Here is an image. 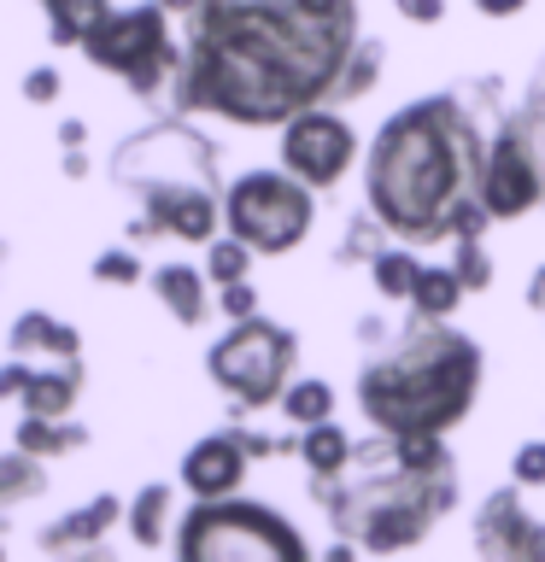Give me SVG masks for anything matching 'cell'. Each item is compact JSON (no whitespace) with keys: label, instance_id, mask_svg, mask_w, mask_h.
I'll list each match as a JSON object with an SVG mask.
<instances>
[{"label":"cell","instance_id":"cell-12","mask_svg":"<svg viewBox=\"0 0 545 562\" xmlns=\"http://www.w3.org/2000/svg\"><path fill=\"white\" fill-rule=\"evenodd\" d=\"M469 539L481 562H545V521L527 516L522 486H492L469 521Z\"/></svg>","mask_w":545,"mask_h":562},{"label":"cell","instance_id":"cell-20","mask_svg":"<svg viewBox=\"0 0 545 562\" xmlns=\"http://www.w3.org/2000/svg\"><path fill=\"white\" fill-rule=\"evenodd\" d=\"M88 439L94 434H88L82 422H42V416H18L12 422V446L42 457V463H59V457H70V451H88Z\"/></svg>","mask_w":545,"mask_h":562},{"label":"cell","instance_id":"cell-5","mask_svg":"<svg viewBox=\"0 0 545 562\" xmlns=\"http://www.w3.org/2000/svg\"><path fill=\"white\" fill-rule=\"evenodd\" d=\"M112 182L135 200L130 240H188V246L218 240V223H223L218 147L193 123L165 117L130 140H118Z\"/></svg>","mask_w":545,"mask_h":562},{"label":"cell","instance_id":"cell-6","mask_svg":"<svg viewBox=\"0 0 545 562\" xmlns=\"http://www.w3.org/2000/svg\"><path fill=\"white\" fill-rule=\"evenodd\" d=\"M170 562H316L293 516L264 498L188 504L170 539Z\"/></svg>","mask_w":545,"mask_h":562},{"label":"cell","instance_id":"cell-22","mask_svg":"<svg viewBox=\"0 0 545 562\" xmlns=\"http://www.w3.org/2000/svg\"><path fill=\"white\" fill-rule=\"evenodd\" d=\"M334 404H341V393H334L323 375H293L276 411L293 434H305V428H316V422H334Z\"/></svg>","mask_w":545,"mask_h":562},{"label":"cell","instance_id":"cell-13","mask_svg":"<svg viewBox=\"0 0 545 562\" xmlns=\"http://www.w3.org/2000/svg\"><path fill=\"white\" fill-rule=\"evenodd\" d=\"M88 386L82 358L70 363H35V358H7L0 363V404H18V416H42V422H65L77 411Z\"/></svg>","mask_w":545,"mask_h":562},{"label":"cell","instance_id":"cell-23","mask_svg":"<svg viewBox=\"0 0 545 562\" xmlns=\"http://www.w3.org/2000/svg\"><path fill=\"white\" fill-rule=\"evenodd\" d=\"M464 299L469 293H464V281L452 276V263H422L416 293H411V316H416V323H452Z\"/></svg>","mask_w":545,"mask_h":562},{"label":"cell","instance_id":"cell-9","mask_svg":"<svg viewBox=\"0 0 545 562\" xmlns=\"http://www.w3.org/2000/svg\"><path fill=\"white\" fill-rule=\"evenodd\" d=\"M82 53H88V65L118 77L135 100H158L176 82V65H182V42H170V12L158 0L112 7V18L94 30V42Z\"/></svg>","mask_w":545,"mask_h":562},{"label":"cell","instance_id":"cell-39","mask_svg":"<svg viewBox=\"0 0 545 562\" xmlns=\"http://www.w3.org/2000/svg\"><path fill=\"white\" fill-rule=\"evenodd\" d=\"M59 140H65V153H82V140H88V123H59Z\"/></svg>","mask_w":545,"mask_h":562},{"label":"cell","instance_id":"cell-1","mask_svg":"<svg viewBox=\"0 0 545 562\" xmlns=\"http://www.w3.org/2000/svg\"><path fill=\"white\" fill-rule=\"evenodd\" d=\"M358 42V0H211L188 18L170 100L241 130H288L341 100Z\"/></svg>","mask_w":545,"mask_h":562},{"label":"cell","instance_id":"cell-14","mask_svg":"<svg viewBox=\"0 0 545 562\" xmlns=\"http://www.w3.org/2000/svg\"><path fill=\"white\" fill-rule=\"evenodd\" d=\"M246 474H253L246 446L235 439V428H218V434H200L182 451V463H176V486H182L193 504H218V498H241Z\"/></svg>","mask_w":545,"mask_h":562},{"label":"cell","instance_id":"cell-10","mask_svg":"<svg viewBox=\"0 0 545 562\" xmlns=\"http://www.w3.org/2000/svg\"><path fill=\"white\" fill-rule=\"evenodd\" d=\"M358 165V130L334 112V105H316V112H299L288 130H281V170L293 182L316 188H334L341 176Z\"/></svg>","mask_w":545,"mask_h":562},{"label":"cell","instance_id":"cell-19","mask_svg":"<svg viewBox=\"0 0 545 562\" xmlns=\"http://www.w3.org/2000/svg\"><path fill=\"white\" fill-rule=\"evenodd\" d=\"M47 492H53V463H42V457H30L18 446L0 451V516H12V509L47 498Z\"/></svg>","mask_w":545,"mask_h":562},{"label":"cell","instance_id":"cell-31","mask_svg":"<svg viewBox=\"0 0 545 562\" xmlns=\"http://www.w3.org/2000/svg\"><path fill=\"white\" fill-rule=\"evenodd\" d=\"M387 246H393V235L376 223V217H352L346 223V246H341V263H352V258H364V263H376Z\"/></svg>","mask_w":545,"mask_h":562},{"label":"cell","instance_id":"cell-8","mask_svg":"<svg viewBox=\"0 0 545 562\" xmlns=\"http://www.w3.org/2000/svg\"><path fill=\"white\" fill-rule=\"evenodd\" d=\"M316 223V193L288 170H246L223 188V235H235L253 258H288Z\"/></svg>","mask_w":545,"mask_h":562},{"label":"cell","instance_id":"cell-25","mask_svg":"<svg viewBox=\"0 0 545 562\" xmlns=\"http://www.w3.org/2000/svg\"><path fill=\"white\" fill-rule=\"evenodd\" d=\"M416 276H422V258H416V246H387V252L369 263V281H376V293H381V305H411V293H416Z\"/></svg>","mask_w":545,"mask_h":562},{"label":"cell","instance_id":"cell-16","mask_svg":"<svg viewBox=\"0 0 545 562\" xmlns=\"http://www.w3.org/2000/svg\"><path fill=\"white\" fill-rule=\"evenodd\" d=\"M153 299L170 311L176 328H205L211 311H218V288L205 281L200 263H158V270L147 276Z\"/></svg>","mask_w":545,"mask_h":562},{"label":"cell","instance_id":"cell-3","mask_svg":"<svg viewBox=\"0 0 545 562\" xmlns=\"http://www.w3.org/2000/svg\"><path fill=\"white\" fill-rule=\"evenodd\" d=\"M329 533L352 539L364 557H404L457 509V457L446 439H393L369 434L352 446L346 469L305 481Z\"/></svg>","mask_w":545,"mask_h":562},{"label":"cell","instance_id":"cell-29","mask_svg":"<svg viewBox=\"0 0 545 562\" xmlns=\"http://www.w3.org/2000/svg\"><path fill=\"white\" fill-rule=\"evenodd\" d=\"M88 276H94L100 288H135L147 270H141L135 246H105V252H94V263H88Z\"/></svg>","mask_w":545,"mask_h":562},{"label":"cell","instance_id":"cell-28","mask_svg":"<svg viewBox=\"0 0 545 562\" xmlns=\"http://www.w3.org/2000/svg\"><path fill=\"white\" fill-rule=\"evenodd\" d=\"M452 276L464 281V293H487L492 288V258H487V246L481 240H452Z\"/></svg>","mask_w":545,"mask_h":562},{"label":"cell","instance_id":"cell-17","mask_svg":"<svg viewBox=\"0 0 545 562\" xmlns=\"http://www.w3.org/2000/svg\"><path fill=\"white\" fill-rule=\"evenodd\" d=\"M176 521H182V486L170 481L135 486V498L123 504V533H130L135 551H165L176 539Z\"/></svg>","mask_w":545,"mask_h":562},{"label":"cell","instance_id":"cell-44","mask_svg":"<svg viewBox=\"0 0 545 562\" xmlns=\"http://www.w3.org/2000/svg\"><path fill=\"white\" fill-rule=\"evenodd\" d=\"M0 562H7V516H0Z\"/></svg>","mask_w":545,"mask_h":562},{"label":"cell","instance_id":"cell-26","mask_svg":"<svg viewBox=\"0 0 545 562\" xmlns=\"http://www.w3.org/2000/svg\"><path fill=\"white\" fill-rule=\"evenodd\" d=\"M510 117L522 123L527 147H534V165H540V188H545V59L534 65V77H527V88H522V100H516Z\"/></svg>","mask_w":545,"mask_h":562},{"label":"cell","instance_id":"cell-2","mask_svg":"<svg viewBox=\"0 0 545 562\" xmlns=\"http://www.w3.org/2000/svg\"><path fill=\"white\" fill-rule=\"evenodd\" d=\"M487 130L475 123L457 88L422 94L399 105L376 130L364 153V205L399 246H440V240H481V170H487Z\"/></svg>","mask_w":545,"mask_h":562},{"label":"cell","instance_id":"cell-41","mask_svg":"<svg viewBox=\"0 0 545 562\" xmlns=\"http://www.w3.org/2000/svg\"><path fill=\"white\" fill-rule=\"evenodd\" d=\"M352 334H358V340H364V346H376V340H381V334H387V323H381V316H364V323H358V328H352Z\"/></svg>","mask_w":545,"mask_h":562},{"label":"cell","instance_id":"cell-4","mask_svg":"<svg viewBox=\"0 0 545 562\" xmlns=\"http://www.w3.org/2000/svg\"><path fill=\"white\" fill-rule=\"evenodd\" d=\"M481 381H487V351L475 334L411 316V328H399L393 346L358 369L352 398H358L369 434L452 439L481 398Z\"/></svg>","mask_w":545,"mask_h":562},{"label":"cell","instance_id":"cell-27","mask_svg":"<svg viewBox=\"0 0 545 562\" xmlns=\"http://www.w3.org/2000/svg\"><path fill=\"white\" fill-rule=\"evenodd\" d=\"M200 270H205L211 288H229V281H246V276H253V252H246L235 235H218V240L205 246V263H200Z\"/></svg>","mask_w":545,"mask_h":562},{"label":"cell","instance_id":"cell-21","mask_svg":"<svg viewBox=\"0 0 545 562\" xmlns=\"http://www.w3.org/2000/svg\"><path fill=\"white\" fill-rule=\"evenodd\" d=\"M53 47H88L94 30L112 18V0H42Z\"/></svg>","mask_w":545,"mask_h":562},{"label":"cell","instance_id":"cell-18","mask_svg":"<svg viewBox=\"0 0 545 562\" xmlns=\"http://www.w3.org/2000/svg\"><path fill=\"white\" fill-rule=\"evenodd\" d=\"M7 351L12 358H35V363H70L82 358V328H70L65 316L53 311H18L7 328Z\"/></svg>","mask_w":545,"mask_h":562},{"label":"cell","instance_id":"cell-15","mask_svg":"<svg viewBox=\"0 0 545 562\" xmlns=\"http://www.w3.org/2000/svg\"><path fill=\"white\" fill-rule=\"evenodd\" d=\"M123 504H130V498H118V492H94L88 504L65 509V516H53L47 527H35V551H42V557H59V551H77V544H100V539L123 521Z\"/></svg>","mask_w":545,"mask_h":562},{"label":"cell","instance_id":"cell-11","mask_svg":"<svg viewBox=\"0 0 545 562\" xmlns=\"http://www.w3.org/2000/svg\"><path fill=\"white\" fill-rule=\"evenodd\" d=\"M481 205L492 223H516L527 211L545 205V188H540V165H534V147H527L522 123L516 117H499V130L487 140V170H481Z\"/></svg>","mask_w":545,"mask_h":562},{"label":"cell","instance_id":"cell-24","mask_svg":"<svg viewBox=\"0 0 545 562\" xmlns=\"http://www.w3.org/2000/svg\"><path fill=\"white\" fill-rule=\"evenodd\" d=\"M352 446H358V439H352L341 422H316V428H305V434H299V463H305V481H329V474H341Z\"/></svg>","mask_w":545,"mask_h":562},{"label":"cell","instance_id":"cell-32","mask_svg":"<svg viewBox=\"0 0 545 562\" xmlns=\"http://www.w3.org/2000/svg\"><path fill=\"white\" fill-rule=\"evenodd\" d=\"M510 486H522V492L545 486V439H522V446L510 451Z\"/></svg>","mask_w":545,"mask_h":562},{"label":"cell","instance_id":"cell-33","mask_svg":"<svg viewBox=\"0 0 545 562\" xmlns=\"http://www.w3.org/2000/svg\"><path fill=\"white\" fill-rule=\"evenodd\" d=\"M218 316L223 323H253V316H264L253 281H229V288H218Z\"/></svg>","mask_w":545,"mask_h":562},{"label":"cell","instance_id":"cell-35","mask_svg":"<svg viewBox=\"0 0 545 562\" xmlns=\"http://www.w3.org/2000/svg\"><path fill=\"white\" fill-rule=\"evenodd\" d=\"M393 12L404 18V24H440V18H446V0H393Z\"/></svg>","mask_w":545,"mask_h":562},{"label":"cell","instance_id":"cell-37","mask_svg":"<svg viewBox=\"0 0 545 562\" xmlns=\"http://www.w3.org/2000/svg\"><path fill=\"white\" fill-rule=\"evenodd\" d=\"M522 305L534 311V316H545V263H540L534 276H527V293H522Z\"/></svg>","mask_w":545,"mask_h":562},{"label":"cell","instance_id":"cell-34","mask_svg":"<svg viewBox=\"0 0 545 562\" xmlns=\"http://www.w3.org/2000/svg\"><path fill=\"white\" fill-rule=\"evenodd\" d=\"M59 88H65L59 65H35V70H24V100H30V105H53V100H59Z\"/></svg>","mask_w":545,"mask_h":562},{"label":"cell","instance_id":"cell-38","mask_svg":"<svg viewBox=\"0 0 545 562\" xmlns=\"http://www.w3.org/2000/svg\"><path fill=\"white\" fill-rule=\"evenodd\" d=\"M475 12L481 18H516V12H527V0H475Z\"/></svg>","mask_w":545,"mask_h":562},{"label":"cell","instance_id":"cell-7","mask_svg":"<svg viewBox=\"0 0 545 562\" xmlns=\"http://www.w3.org/2000/svg\"><path fill=\"white\" fill-rule=\"evenodd\" d=\"M205 375L211 386L235 404V416L246 411H276L288 381L299 375V334L276 316H253V323H229L205 351Z\"/></svg>","mask_w":545,"mask_h":562},{"label":"cell","instance_id":"cell-30","mask_svg":"<svg viewBox=\"0 0 545 562\" xmlns=\"http://www.w3.org/2000/svg\"><path fill=\"white\" fill-rule=\"evenodd\" d=\"M376 77H381V42H376V35H364L358 53H352V65H346L341 100H364L369 88H376Z\"/></svg>","mask_w":545,"mask_h":562},{"label":"cell","instance_id":"cell-40","mask_svg":"<svg viewBox=\"0 0 545 562\" xmlns=\"http://www.w3.org/2000/svg\"><path fill=\"white\" fill-rule=\"evenodd\" d=\"M358 557H364V551H358L352 539H334V544H329V551L316 557V562H358Z\"/></svg>","mask_w":545,"mask_h":562},{"label":"cell","instance_id":"cell-43","mask_svg":"<svg viewBox=\"0 0 545 562\" xmlns=\"http://www.w3.org/2000/svg\"><path fill=\"white\" fill-rule=\"evenodd\" d=\"M59 165H65V176H82V170H88V158H82V153H65Z\"/></svg>","mask_w":545,"mask_h":562},{"label":"cell","instance_id":"cell-36","mask_svg":"<svg viewBox=\"0 0 545 562\" xmlns=\"http://www.w3.org/2000/svg\"><path fill=\"white\" fill-rule=\"evenodd\" d=\"M47 562H123V557H118V544H112V539H100V544H77V551H59V557H47Z\"/></svg>","mask_w":545,"mask_h":562},{"label":"cell","instance_id":"cell-42","mask_svg":"<svg viewBox=\"0 0 545 562\" xmlns=\"http://www.w3.org/2000/svg\"><path fill=\"white\" fill-rule=\"evenodd\" d=\"M158 7H165V12H188V18H193V12H205L211 0H158Z\"/></svg>","mask_w":545,"mask_h":562}]
</instances>
